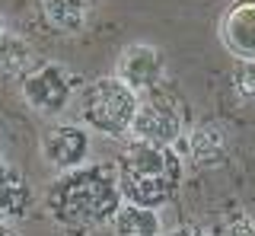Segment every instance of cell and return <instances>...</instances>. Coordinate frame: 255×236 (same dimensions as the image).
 Masks as SVG:
<instances>
[{
  "label": "cell",
  "instance_id": "6da1fadb",
  "mask_svg": "<svg viewBox=\"0 0 255 236\" xmlns=\"http://www.w3.org/2000/svg\"><path fill=\"white\" fill-rule=\"evenodd\" d=\"M125 195L118 166L86 163L80 169L58 172L45 192V208L64 227H99L112 224L122 211Z\"/></svg>",
  "mask_w": 255,
  "mask_h": 236
},
{
  "label": "cell",
  "instance_id": "7a4b0ae2",
  "mask_svg": "<svg viewBox=\"0 0 255 236\" xmlns=\"http://www.w3.org/2000/svg\"><path fill=\"white\" fill-rule=\"evenodd\" d=\"M182 156L175 147L131 140L118 156V182L128 204L159 211L166 208L182 185Z\"/></svg>",
  "mask_w": 255,
  "mask_h": 236
},
{
  "label": "cell",
  "instance_id": "3957f363",
  "mask_svg": "<svg viewBox=\"0 0 255 236\" xmlns=\"http://www.w3.org/2000/svg\"><path fill=\"white\" fill-rule=\"evenodd\" d=\"M140 99L128 83H122L115 74L96 77L80 93V118L90 131L112 140L131 137L134 118H137Z\"/></svg>",
  "mask_w": 255,
  "mask_h": 236
},
{
  "label": "cell",
  "instance_id": "277c9868",
  "mask_svg": "<svg viewBox=\"0 0 255 236\" xmlns=\"http://www.w3.org/2000/svg\"><path fill=\"white\" fill-rule=\"evenodd\" d=\"M19 96L35 115L58 118L74 99V74L64 64H58V61L32 67L19 80Z\"/></svg>",
  "mask_w": 255,
  "mask_h": 236
},
{
  "label": "cell",
  "instance_id": "5b68a950",
  "mask_svg": "<svg viewBox=\"0 0 255 236\" xmlns=\"http://www.w3.org/2000/svg\"><path fill=\"white\" fill-rule=\"evenodd\" d=\"M38 150H42V160L54 172L80 169V166L90 163V153H93L90 128H86V124H77V121H54L42 131Z\"/></svg>",
  "mask_w": 255,
  "mask_h": 236
},
{
  "label": "cell",
  "instance_id": "8992f818",
  "mask_svg": "<svg viewBox=\"0 0 255 236\" xmlns=\"http://www.w3.org/2000/svg\"><path fill=\"white\" fill-rule=\"evenodd\" d=\"M115 77L131 86L137 96L140 93H153L166 80V54L147 42L125 45L115 58Z\"/></svg>",
  "mask_w": 255,
  "mask_h": 236
},
{
  "label": "cell",
  "instance_id": "52a82bcc",
  "mask_svg": "<svg viewBox=\"0 0 255 236\" xmlns=\"http://www.w3.org/2000/svg\"><path fill=\"white\" fill-rule=\"evenodd\" d=\"M182 137H185V121H182L179 109H172L169 102H156V99L140 102L134 128H131V140L175 147Z\"/></svg>",
  "mask_w": 255,
  "mask_h": 236
},
{
  "label": "cell",
  "instance_id": "ba28073f",
  "mask_svg": "<svg viewBox=\"0 0 255 236\" xmlns=\"http://www.w3.org/2000/svg\"><path fill=\"white\" fill-rule=\"evenodd\" d=\"M217 35L236 61H255V0H236L220 16Z\"/></svg>",
  "mask_w": 255,
  "mask_h": 236
},
{
  "label": "cell",
  "instance_id": "9c48e42d",
  "mask_svg": "<svg viewBox=\"0 0 255 236\" xmlns=\"http://www.w3.org/2000/svg\"><path fill=\"white\" fill-rule=\"evenodd\" d=\"M185 153L195 166L214 169L230 156V137L217 124H198L185 134Z\"/></svg>",
  "mask_w": 255,
  "mask_h": 236
},
{
  "label": "cell",
  "instance_id": "30bf717a",
  "mask_svg": "<svg viewBox=\"0 0 255 236\" xmlns=\"http://www.w3.org/2000/svg\"><path fill=\"white\" fill-rule=\"evenodd\" d=\"M29 208H32V188L26 176L13 166L0 169V224L26 217Z\"/></svg>",
  "mask_w": 255,
  "mask_h": 236
},
{
  "label": "cell",
  "instance_id": "8fae6325",
  "mask_svg": "<svg viewBox=\"0 0 255 236\" xmlns=\"http://www.w3.org/2000/svg\"><path fill=\"white\" fill-rule=\"evenodd\" d=\"M38 10H42V19L61 35L83 32L86 16H90L86 0H38Z\"/></svg>",
  "mask_w": 255,
  "mask_h": 236
},
{
  "label": "cell",
  "instance_id": "7c38bea8",
  "mask_svg": "<svg viewBox=\"0 0 255 236\" xmlns=\"http://www.w3.org/2000/svg\"><path fill=\"white\" fill-rule=\"evenodd\" d=\"M112 230H115V236H163V220H159V211L125 201L112 220Z\"/></svg>",
  "mask_w": 255,
  "mask_h": 236
},
{
  "label": "cell",
  "instance_id": "4fadbf2b",
  "mask_svg": "<svg viewBox=\"0 0 255 236\" xmlns=\"http://www.w3.org/2000/svg\"><path fill=\"white\" fill-rule=\"evenodd\" d=\"M32 67V48L19 35L6 32L0 38V77H26Z\"/></svg>",
  "mask_w": 255,
  "mask_h": 236
},
{
  "label": "cell",
  "instance_id": "5bb4252c",
  "mask_svg": "<svg viewBox=\"0 0 255 236\" xmlns=\"http://www.w3.org/2000/svg\"><path fill=\"white\" fill-rule=\"evenodd\" d=\"M230 86L243 102H255V61H236L230 70Z\"/></svg>",
  "mask_w": 255,
  "mask_h": 236
},
{
  "label": "cell",
  "instance_id": "9a60e30c",
  "mask_svg": "<svg viewBox=\"0 0 255 236\" xmlns=\"http://www.w3.org/2000/svg\"><path fill=\"white\" fill-rule=\"evenodd\" d=\"M211 236H255V220L233 217V220H227V224H220Z\"/></svg>",
  "mask_w": 255,
  "mask_h": 236
},
{
  "label": "cell",
  "instance_id": "2e32d148",
  "mask_svg": "<svg viewBox=\"0 0 255 236\" xmlns=\"http://www.w3.org/2000/svg\"><path fill=\"white\" fill-rule=\"evenodd\" d=\"M163 236H211L204 230V227H198V224H182V227H172V230H166Z\"/></svg>",
  "mask_w": 255,
  "mask_h": 236
},
{
  "label": "cell",
  "instance_id": "e0dca14e",
  "mask_svg": "<svg viewBox=\"0 0 255 236\" xmlns=\"http://www.w3.org/2000/svg\"><path fill=\"white\" fill-rule=\"evenodd\" d=\"M0 236H19V230H13L10 224H0Z\"/></svg>",
  "mask_w": 255,
  "mask_h": 236
},
{
  "label": "cell",
  "instance_id": "ac0fdd59",
  "mask_svg": "<svg viewBox=\"0 0 255 236\" xmlns=\"http://www.w3.org/2000/svg\"><path fill=\"white\" fill-rule=\"evenodd\" d=\"M6 35V19H3V13H0V38Z\"/></svg>",
  "mask_w": 255,
  "mask_h": 236
},
{
  "label": "cell",
  "instance_id": "d6986e66",
  "mask_svg": "<svg viewBox=\"0 0 255 236\" xmlns=\"http://www.w3.org/2000/svg\"><path fill=\"white\" fill-rule=\"evenodd\" d=\"M0 169H6V160H3V153H0Z\"/></svg>",
  "mask_w": 255,
  "mask_h": 236
}]
</instances>
